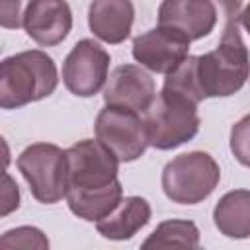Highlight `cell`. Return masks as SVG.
I'll return each instance as SVG.
<instances>
[{"label": "cell", "instance_id": "6da1fadb", "mask_svg": "<svg viewBox=\"0 0 250 250\" xmlns=\"http://www.w3.org/2000/svg\"><path fill=\"white\" fill-rule=\"evenodd\" d=\"M68 209L84 221L107 217L123 199V188L117 180L119 158L94 139L78 141L66 148Z\"/></svg>", "mask_w": 250, "mask_h": 250}, {"label": "cell", "instance_id": "7a4b0ae2", "mask_svg": "<svg viewBox=\"0 0 250 250\" xmlns=\"http://www.w3.org/2000/svg\"><path fill=\"white\" fill-rule=\"evenodd\" d=\"M225 20L219 45L197 57V80L205 98H227L238 92L250 76L248 49L240 37V0H217Z\"/></svg>", "mask_w": 250, "mask_h": 250}, {"label": "cell", "instance_id": "3957f363", "mask_svg": "<svg viewBox=\"0 0 250 250\" xmlns=\"http://www.w3.org/2000/svg\"><path fill=\"white\" fill-rule=\"evenodd\" d=\"M59 74L53 59L43 51H23L0 64V105L4 109L39 102L55 92Z\"/></svg>", "mask_w": 250, "mask_h": 250}, {"label": "cell", "instance_id": "277c9868", "mask_svg": "<svg viewBox=\"0 0 250 250\" xmlns=\"http://www.w3.org/2000/svg\"><path fill=\"white\" fill-rule=\"evenodd\" d=\"M148 145L160 150L176 148L191 141L199 131L197 104L182 94L164 90L145 111Z\"/></svg>", "mask_w": 250, "mask_h": 250}, {"label": "cell", "instance_id": "5b68a950", "mask_svg": "<svg viewBox=\"0 0 250 250\" xmlns=\"http://www.w3.org/2000/svg\"><path fill=\"white\" fill-rule=\"evenodd\" d=\"M221 180L215 158L193 150L172 158L162 170V189L168 199L180 205H193L213 193Z\"/></svg>", "mask_w": 250, "mask_h": 250}, {"label": "cell", "instance_id": "8992f818", "mask_svg": "<svg viewBox=\"0 0 250 250\" xmlns=\"http://www.w3.org/2000/svg\"><path fill=\"white\" fill-rule=\"evenodd\" d=\"M18 168L37 201L51 205L66 197V150L51 143L29 145L18 156Z\"/></svg>", "mask_w": 250, "mask_h": 250}, {"label": "cell", "instance_id": "52a82bcc", "mask_svg": "<svg viewBox=\"0 0 250 250\" xmlns=\"http://www.w3.org/2000/svg\"><path fill=\"white\" fill-rule=\"evenodd\" d=\"M96 139L102 141L119 162H133L143 156L148 146L145 117H141L139 111L105 104L96 117Z\"/></svg>", "mask_w": 250, "mask_h": 250}, {"label": "cell", "instance_id": "ba28073f", "mask_svg": "<svg viewBox=\"0 0 250 250\" xmlns=\"http://www.w3.org/2000/svg\"><path fill=\"white\" fill-rule=\"evenodd\" d=\"M107 70L109 53L94 39H82L64 59L62 82L70 94L78 98H90L104 88Z\"/></svg>", "mask_w": 250, "mask_h": 250}, {"label": "cell", "instance_id": "9c48e42d", "mask_svg": "<svg viewBox=\"0 0 250 250\" xmlns=\"http://www.w3.org/2000/svg\"><path fill=\"white\" fill-rule=\"evenodd\" d=\"M189 39L172 27L158 25L133 39V57L141 66L158 74L174 72L189 51Z\"/></svg>", "mask_w": 250, "mask_h": 250}, {"label": "cell", "instance_id": "30bf717a", "mask_svg": "<svg viewBox=\"0 0 250 250\" xmlns=\"http://www.w3.org/2000/svg\"><path fill=\"white\" fill-rule=\"evenodd\" d=\"M217 18V0H164L158 8V25L172 27L189 41L209 35Z\"/></svg>", "mask_w": 250, "mask_h": 250}, {"label": "cell", "instance_id": "8fae6325", "mask_svg": "<svg viewBox=\"0 0 250 250\" xmlns=\"http://www.w3.org/2000/svg\"><path fill=\"white\" fill-rule=\"evenodd\" d=\"M154 98H156L154 80L146 70H143L137 64L117 66L104 88L105 104L127 107L139 113H145L152 105Z\"/></svg>", "mask_w": 250, "mask_h": 250}, {"label": "cell", "instance_id": "7c38bea8", "mask_svg": "<svg viewBox=\"0 0 250 250\" xmlns=\"http://www.w3.org/2000/svg\"><path fill=\"white\" fill-rule=\"evenodd\" d=\"M25 33L43 47L59 45L72 27L66 0H31L23 16Z\"/></svg>", "mask_w": 250, "mask_h": 250}, {"label": "cell", "instance_id": "4fadbf2b", "mask_svg": "<svg viewBox=\"0 0 250 250\" xmlns=\"http://www.w3.org/2000/svg\"><path fill=\"white\" fill-rule=\"evenodd\" d=\"M135 20L131 0H92L88 8V25L92 33L111 45L125 41Z\"/></svg>", "mask_w": 250, "mask_h": 250}, {"label": "cell", "instance_id": "5bb4252c", "mask_svg": "<svg viewBox=\"0 0 250 250\" xmlns=\"http://www.w3.org/2000/svg\"><path fill=\"white\" fill-rule=\"evenodd\" d=\"M150 221V205L145 197L129 195L104 219L96 221V229L109 240H127L135 236Z\"/></svg>", "mask_w": 250, "mask_h": 250}, {"label": "cell", "instance_id": "9a60e30c", "mask_svg": "<svg viewBox=\"0 0 250 250\" xmlns=\"http://www.w3.org/2000/svg\"><path fill=\"white\" fill-rule=\"evenodd\" d=\"M213 223L229 238H250V191L225 193L213 209Z\"/></svg>", "mask_w": 250, "mask_h": 250}, {"label": "cell", "instance_id": "2e32d148", "mask_svg": "<svg viewBox=\"0 0 250 250\" xmlns=\"http://www.w3.org/2000/svg\"><path fill=\"white\" fill-rule=\"evenodd\" d=\"M199 246V230L191 221L170 219L160 223L152 234L143 242V248H197Z\"/></svg>", "mask_w": 250, "mask_h": 250}, {"label": "cell", "instance_id": "e0dca14e", "mask_svg": "<svg viewBox=\"0 0 250 250\" xmlns=\"http://www.w3.org/2000/svg\"><path fill=\"white\" fill-rule=\"evenodd\" d=\"M164 90L182 94L189 100H193L195 104H199L201 100H205L199 80H197V57L188 55L184 59V62L170 74H166L164 80Z\"/></svg>", "mask_w": 250, "mask_h": 250}, {"label": "cell", "instance_id": "ac0fdd59", "mask_svg": "<svg viewBox=\"0 0 250 250\" xmlns=\"http://www.w3.org/2000/svg\"><path fill=\"white\" fill-rule=\"evenodd\" d=\"M0 248H4V250H14V248H37V250H45V248H49V240L35 227H18V229L6 230L2 234Z\"/></svg>", "mask_w": 250, "mask_h": 250}, {"label": "cell", "instance_id": "d6986e66", "mask_svg": "<svg viewBox=\"0 0 250 250\" xmlns=\"http://www.w3.org/2000/svg\"><path fill=\"white\" fill-rule=\"evenodd\" d=\"M229 145H230V152L234 154V158L242 166L250 168V113L232 125Z\"/></svg>", "mask_w": 250, "mask_h": 250}, {"label": "cell", "instance_id": "ffe728a7", "mask_svg": "<svg viewBox=\"0 0 250 250\" xmlns=\"http://www.w3.org/2000/svg\"><path fill=\"white\" fill-rule=\"evenodd\" d=\"M31 0H0V23L6 29L23 25V16Z\"/></svg>", "mask_w": 250, "mask_h": 250}, {"label": "cell", "instance_id": "44dd1931", "mask_svg": "<svg viewBox=\"0 0 250 250\" xmlns=\"http://www.w3.org/2000/svg\"><path fill=\"white\" fill-rule=\"evenodd\" d=\"M18 205H20V189H18V184H16L8 174H4L2 209H0V213H2V215H8V213H12L14 209H18Z\"/></svg>", "mask_w": 250, "mask_h": 250}, {"label": "cell", "instance_id": "7402d4cb", "mask_svg": "<svg viewBox=\"0 0 250 250\" xmlns=\"http://www.w3.org/2000/svg\"><path fill=\"white\" fill-rule=\"evenodd\" d=\"M240 23L244 25V29L250 33V4L244 8V12L240 14Z\"/></svg>", "mask_w": 250, "mask_h": 250}]
</instances>
